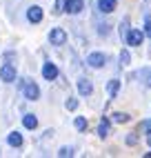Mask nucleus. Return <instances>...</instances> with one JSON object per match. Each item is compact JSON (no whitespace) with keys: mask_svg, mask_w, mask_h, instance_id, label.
Listing matches in <instances>:
<instances>
[{"mask_svg":"<svg viewBox=\"0 0 151 158\" xmlns=\"http://www.w3.org/2000/svg\"><path fill=\"white\" fill-rule=\"evenodd\" d=\"M22 96L27 100H38L40 98V89L34 80H25V85H22Z\"/></svg>","mask_w":151,"mask_h":158,"instance_id":"1","label":"nucleus"},{"mask_svg":"<svg viewBox=\"0 0 151 158\" xmlns=\"http://www.w3.org/2000/svg\"><path fill=\"white\" fill-rule=\"evenodd\" d=\"M142 40H145V31H140V29H131V31H127V34H124V43L131 45V47L142 45Z\"/></svg>","mask_w":151,"mask_h":158,"instance_id":"2","label":"nucleus"},{"mask_svg":"<svg viewBox=\"0 0 151 158\" xmlns=\"http://www.w3.org/2000/svg\"><path fill=\"white\" fill-rule=\"evenodd\" d=\"M49 43L53 45V47H60V45H64L67 43V34H64V29H51L49 31Z\"/></svg>","mask_w":151,"mask_h":158,"instance_id":"3","label":"nucleus"},{"mask_svg":"<svg viewBox=\"0 0 151 158\" xmlns=\"http://www.w3.org/2000/svg\"><path fill=\"white\" fill-rule=\"evenodd\" d=\"M0 80L2 82H14L16 80V67L11 62H5L2 69H0Z\"/></svg>","mask_w":151,"mask_h":158,"instance_id":"4","label":"nucleus"},{"mask_svg":"<svg viewBox=\"0 0 151 158\" xmlns=\"http://www.w3.org/2000/svg\"><path fill=\"white\" fill-rule=\"evenodd\" d=\"M42 7H38V5H31L29 9H27V20L31 25H38V23H42Z\"/></svg>","mask_w":151,"mask_h":158,"instance_id":"5","label":"nucleus"},{"mask_svg":"<svg viewBox=\"0 0 151 158\" xmlns=\"http://www.w3.org/2000/svg\"><path fill=\"white\" fill-rule=\"evenodd\" d=\"M87 62H89L91 69H102L104 62H107V58H104V54H100V51H93V54H89Z\"/></svg>","mask_w":151,"mask_h":158,"instance_id":"6","label":"nucleus"},{"mask_svg":"<svg viewBox=\"0 0 151 158\" xmlns=\"http://www.w3.org/2000/svg\"><path fill=\"white\" fill-rule=\"evenodd\" d=\"M58 67L53 65V62H45V65H42V78L45 80H56L58 78Z\"/></svg>","mask_w":151,"mask_h":158,"instance_id":"7","label":"nucleus"},{"mask_svg":"<svg viewBox=\"0 0 151 158\" xmlns=\"http://www.w3.org/2000/svg\"><path fill=\"white\" fill-rule=\"evenodd\" d=\"M82 9H84V0H67V9L64 11L71 14V16H78Z\"/></svg>","mask_w":151,"mask_h":158,"instance_id":"8","label":"nucleus"},{"mask_svg":"<svg viewBox=\"0 0 151 158\" xmlns=\"http://www.w3.org/2000/svg\"><path fill=\"white\" fill-rule=\"evenodd\" d=\"M118 7V0H98V9L100 14H113Z\"/></svg>","mask_w":151,"mask_h":158,"instance_id":"9","label":"nucleus"},{"mask_svg":"<svg viewBox=\"0 0 151 158\" xmlns=\"http://www.w3.org/2000/svg\"><path fill=\"white\" fill-rule=\"evenodd\" d=\"M91 91H93V82L89 78H80L78 80V94L80 96H89Z\"/></svg>","mask_w":151,"mask_h":158,"instance_id":"10","label":"nucleus"},{"mask_svg":"<svg viewBox=\"0 0 151 158\" xmlns=\"http://www.w3.org/2000/svg\"><path fill=\"white\" fill-rule=\"evenodd\" d=\"M118 91H120V80H118V78H111L109 82H107V94H109L111 98H116Z\"/></svg>","mask_w":151,"mask_h":158,"instance_id":"11","label":"nucleus"},{"mask_svg":"<svg viewBox=\"0 0 151 158\" xmlns=\"http://www.w3.org/2000/svg\"><path fill=\"white\" fill-rule=\"evenodd\" d=\"M109 127H111V118H104L100 120V127H98V136L100 138H107V136H109Z\"/></svg>","mask_w":151,"mask_h":158,"instance_id":"12","label":"nucleus"},{"mask_svg":"<svg viewBox=\"0 0 151 158\" xmlns=\"http://www.w3.org/2000/svg\"><path fill=\"white\" fill-rule=\"evenodd\" d=\"M7 143L11 147H22V134H20V131H11L7 136Z\"/></svg>","mask_w":151,"mask_h":158,"instance_id":"13","label":"nucleus"},{"mask_svg":"<svg viewBox=\"0 0 151 158\" xmlns=\"http://www.w3.org/2000/svg\"><path fill=\"white\" fill-rule=\"evenodd\" d=\"M22 125H25L27 129H36L38 127V118H36L34 114H25L22 116Z\"/></svg>","mask_w":151,"mask_h":158,"instance_id":"14","label":"nucleus"},{"mask_svg":"<svg viewBox=\"0 0 151 158\" xmlns=\"http://www.w3.org/2000/svg\"><path fill=\"white\" fill-rule=\"evenodd\" d=\"M111 120H113V123H120V125H124V123H129V120H131V116H129V114H124V111H116V114L111 116Z\"/></svg>","mask_w":151,"mask_h":158,"instance_id":"15","label":"nucleus"},{"mask_svg":"<svg viewBox=\"0 0 151 158\" xmlns=\"http://www.w3.org/2000/svg\"><path fill=\"white\" fill-rule=\"evenodd\" d=\"M73 127L78 129V131H84V129H87V120H84L82 116H78V118L73 120Z\"/></svg>","mask_w":151,"mask_h":158,"instance_id":"16","label":"nucleus"},{"mask_svg":"<svg viewBox=\"0 0 151 158\" xmlns=\"http://www.w3.org/2000/svg\"><path fill=\"white\" fill-rule=\"evenodd\" d=\"M129 62H131V56H129V49H122V54H120V65L127 67Z\"/></svg>","mask_w":151,"mask_h":158,"instance_id":"17","label":"nucleus"},{"mask_svg":"<svg viewBox=\"0 0 151 158\" xmlns=\"http://www.w3.org/2000/svg\"><path fill=\"white\" fill-rule=\"evenodd\" d=\"M67 9V0H56V14H62Z\"/></svg>","mask_w":151,"mask_h":158,"instance_id":"18","label":"nucleus"},{"mask_svg":"<svg viewBox=\"0 0 151 158\" xmlns=\"http://www.w3.org/2000/svg\"><path fill=\"white\" fill-rule=\"evenodd\" d=\"M124 143H127L129 147H133V145L138 143V136H136V134H129V136H127V138H124Z\"/></svg>","mask_w":151,"mask_h":158,"instance_id":"19","label":"nucleus"},{"mask_svg":"<svg viewBox=\"0 0 151 158\" xmlns=\"http://www.w3.org/2000/svg\"><path fill=\"white\" fill-rule=\"evenodd\" d=\"M145 36L151 38V18H149V16L145 18Z\"/></svg>","mask_w":151,"mask_h":158,"instance_id":"20","label":"nucleus"},{"mask_svg":"<svg viewBox=\"0 0 151 158\" xmlns=\"http://www.w3.org/2000/svg\"><path fill=\"white\" fill-rule=\"evenodd\" d=\"M64 107H67V109H71V111H73L76 107H78V100H76V98H69L67 102H64Z\"/></svg>","mask_w":151,"mask_h":158,"instance_id":"21","label":"nucleus"},{"mask_svg":"<svg viewBox=\"0 0 151 158\" xmlns=\"http://www.w3.org/2000/svg\"><path fill=\"white\" fill-rule=\"evenodd\" d=\"M140 131H151V120H142V123H140Z\"/></svg>","mask_w":151,"mask_h":158,"instance_id":"22","label":"nucleus"},{"mask_svg":"<svg viewBox=\"0 0 151 158\" xmlns=\"http://www.w3.org/2000/svg\"><path fill=\"white\" fill-rule=\"evenodd\" d=\"M58 156H73V149L71 147H62V149L58 152Z\"/></svg>","mask_w":151,"mask_h":158,"instance_id":"23","label":"nucleus"},{"mask_svg":"<svg viewBox=\"0 0 151 158\" xmlns=\"http://www.w3.org/2000/svg\"><path fill=\"white\" fill-rule=\"evenodd\" d=\"M145 76H147V80H145V82H147V87H151V69L145 71Z\"/></svg>","mask_w":151,"mask_h":158,"instance_id":"24","label":"nucleus"},{"mask_svg":"<svg viewBox=\"0 0 151 158\" xmlns=\"http://www.w3.org/2000/svg\"><path fill=\"white\" fill-rule=\"evenodd\" d=\"M147 145L151 147V134H147Z\"/></svg>","mask_w":151,"mask_h":158,"instance_id":"25","label":"nucleus"}]
</instances>
